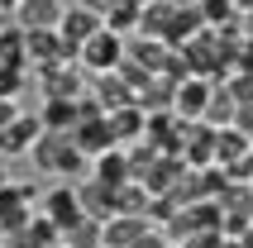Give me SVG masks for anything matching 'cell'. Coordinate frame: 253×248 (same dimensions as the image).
Returning <instances> with one entry per match:
<instances>
[{
  "instance_id": "21",
  "label": "cell",
  "mask_w": 253,
  "mask_h": 248,
  "mask_svg": "<svg viewBox=\"0 0 253 248\" xmlns=\"http://www.w3.org/2000/svg\"><path fill=\"white\" fill-rule=\"evenodd\" d=\"M53 248H72V244H67V239H57V244H53Z\"/></svg>"
},
{
  "instance_id": "23",
  "label": "cell",
  "mask_w": 253,
  "mask_h": 248,
  "mask_svg": "<svg viewBox=\"0 0 253 248\" xmlns=\"http://www.w3.org/2000/svg\"><path fill=\"white\" fill-rule=\"evenodd\" d=\"M100 248H105V244H100Z\"/></svg>"
},
{
  "instance_id": "14",
  "label": "cell",
  "mask_w": 253,
  "mask_h": 248,
  "mask_svg": "<svg viewBox=\"0 0 253 248\" xmlns=\"http://www.w3.org/2000/svg\"><path fill=\"white\" fill-rule=\"evenodd\" d=\"M39 120H43L48 134H72V129H77V100H53V96H43Z\"/></svg>"
},
{
  "instance_id": "5",
  "label": "cell",
  "mask_w": 253,
  "mask_h": 248,
  "mask_svg": "<svg viewBox=\"0 0 253 248\" xmlns=\"http://www.w3.org/2000/svg\"><path fill=\"white\" fill-rule=\"evenodd\" d=\"M39 215H48L57 229H67L72 220H82V215H86V210H82V191H77L72 181H57L53 191L39 196Z\"/></svg>"
},
{
  "instance_id": "22",
  "label": "cell",
  "mask_w": 253,
  "mask_h": 248,
  "mask_svg": "<svg viewBox=\"0 0 253 248\" xmlns=\"http://www.w3.org/2000/svg\"><path fill=\"white\" fill-rule=\"evenodd\" d=\"M134 5H153V0H134Z\"/></svg>"
},
{
  "instance_id": "2",
  "label": "cell",
  "mask_w": 253,
  "mask_h": 248,
  "mask_svg": "<svg viewBox=\"0 0 253 248\" xmlns=\"http://www.w3.org/2000/svg\"><path fill=\"white\" fill-rule=\"evenodd\" d=\"M129 57V43L125 34H115V29H100V34H91V39L77 48V67L96 72V77H105V72H120Z\"/></svg>"
},
{
  "instance_id": "9",
  "label": "cell",
  "mask_w": 253,
  "mask_h": 248,
  "mask_svg": "<svg viewBox=\"0 0 253 248\" xmlns=\"http://www.w3.org/2000/svg\"><path fill=\"white\" fill-rule=\"evenodd\" d=\"M211 96H215V86L201 77V72H191L177 91H172V100H177V115H186V120H201L206 115V105H211Z\"/></svg>"
},
{
  "instance_id": "6",
  "label": "cell",
  "mask_w": 253,
  "mask_h": 248,
  "mask_svg": "<svg viewBox=\"0 0 253 248\" xmlns=\"http://www.w3.org/2000/svg\"><path fill=\"white\" fill-rule=\"evenodd\" d=\"M100 29H105V14H100V10H91V5H67V10H62L57 34H62V43L77 53V48H82L91 34H100Z\"/></svg>"
},
{
  "instance_id": "18",
  "label": "cell",
  "mask_w": 253,
  "mask_h": 248,
  "mask_svg": "<svg viewBox=\"0 0 253 248\" xmlns=\"http://www.w3.org/2000/svg\"><path fill=\"white\" fill-rule=\"evenodd\" d=\"M24 82H29V77H24L19 67H5V62H0V96H14V100H19Z\"/></svg>"
},
{
  "instance_id": "19",
  "label": "cell",
  "mask_w": 253,
  "mask_h": 248,
  "mask_svg": "<svg viewBox=\"0 0 253 248\" xmlns=\"http://www.w3.org/2000/svg\"><path fill=\"white\" fill-rule=\"evenodd\" d=\"M19 110H24V105H19L14 96H0V129H5V124H10V120H14Z\"/></svg>"
},
{
  "instance_id": "11",
  "label": "cell",
  "mask_w": 253,
  "mask_h": 248,
  "mask_svg": "<svg viewBox=\"0 0 253 248\" xmlns=\"http://www.w3.org/2000/svg\"><path fill=\"white\" fill-rule=\"evenodd\" d=\"M91 172H96L100 186H125V181H134V163H129V153L120 148H105L91 158Z\"/></svg>"
},
{
  "instance_id": "3",
  "label": "cell",
  "mask_w": 253,
  "mask_h": 248,
  "mask_svg": "<svg viewBox=\"0 0 253 248\" xmlns=\"http://www.w3.org/2000/svg\"><path fill=\"white\" fill-rule=\"evenodd\" d=\"M39 186L34 181H5L0 186V229L5 234H14L19 224H29L34 220V206H39Z\"/></svg>"
},
{
  "instance_id": "16",
  "label": "cell",
  "mask_w": 253,
  "mask_h": 248,
  "mask_svg": "<svg viewBox=\"0 0 253 248\" xmlns=\"http://www.w3.org/2000/svg\"><path fill=\"white\" fill-rule=\"evenodd\" d=\"M62 239H67L72 248H100V244H105V220L82 215V220H72L67 229H62Z\"/></svg>"
},
{
  "instance_id": "15",
  "label": "cell",
  "mask_w": 253,
  "mask_h": 248,
  "mask_svg": "<svg viewBox=\"0 0 253 248\" xmlns=\"http://www.w3.org/2000/svg\"><path fill=\"white\" fill-rule=\"evenodd\" d=\"M0 62L5 67H29V34L19 24H0Z\"/></svg>"
},
{
  "instance_id": "17",
  "label": "cell",
  "mask_w": 253,
  "mask_h": 248,
  "mask_svg": "<svg viewBox=\"0 0 253 248\" xmlns=\"http://www.w3.org/2000/svg\"><path fill=\"white\" fill-rule=\"evenodd\" d=\"M139 19H143V5H134V0H115L105 10V29H115V34H139Z\"/></svg>"
},
{
  "instance_id": "8",
  "label": "cell",
  "mask_w": 253,
  "mask_h": 248,
  "mask_svg": "<svg viewBox=\"0 0 253 248\" xmlns=\"http://www.w3.org/2000/svg\"><path fill=\"white\" fill-rule=\"evenodd\" d=\"M39 91L43 96H53V100H82V72L67 67V62H53V67H43L39 72Z\"/></svg>"
},
{
  "instance_id": "1",
  "label": "cell",
  "mask_w": 253,
  "mask_h": 248,
  "mask_svg": "<svg viewBox=\"0 0 253 248\" xmlns=\"http://www.w3.org/2000/svg\"><path fill=\"white\" fill-rule=\"evenodd\" d=\"M29 163H34V172H43V177H72V172L86 167V153L72 143V134H48V129H43V138L34 143V153H29Z\"/></svg>"
},
{
  "instance_id": "13",
  "label": "cell",
  "mask_w": 253,
  "mask_h": 248,
  "mask_svg": "<svg viewBox=\"0 0 253 248\" xmlns=\"http://www.w3.org/2000/svg\"><path fill=\"white\" fill-rule=\"evenodd\" d=\"M153 229L148 224V215H110L105 220V248H129L134 239H143Z\"/></svg>"
},
{
  "instance_id": "7",
  "label": "cell",
  "mask_w": 253,
  "mask_h": 248,
  "mask_svg": "<svg viewBox=\"0 0 253 248\" xmlns=\"http://www.w3.org/2000/svg\"><path fill=\"white\" fill-rule=\"evenodd\" d=\"M72 143H77L86 158H96V153H105V148H120V143H115V129H110V115L77 120V129H72Z\"/></svg>"
},
{
  "instance_id": "20",
  "label": "cell",
  "mask_w": 253,
  "mask_h": 248,
  "mask_svg": "<svg viewBox=\"0 0 253 248\" xmlns=\"http://www.w3.org/2000/svg\"><path fill=\"white\" fill-rule=\"evenodd\" d=\"M77 5H91V10H100V14H105V10L115 5V0H77Z\"/></svg>"
},
{
  "instance_id": "12",
  "label": "cell",
  "mask_w": 253,
  "mask_h": 248,
  "mask_svg": "<svg viewBox=\"0 0 253 248\" xmlns=\"http://www.w3.org/2000/svg\"><path fill=\"white\" fill-rule=\"evenodd\" d=\"M10 239V248H53L57 239H62V229H57L48 215H34L29 224H19L14 234H5Z\"/></svg>"
},
{
  "instance_id": "10",
  "label": "cell",
  "mask_w": 253,
  "mask_h": 248,
  "mask_svg": "<svg viewBox=\"0 0 253 248\" xmlns=\"http://www.w3.org/2000/svg\"><path fill=\"white\" fill-rule=\"evenodd\" d=\"M62 0H19L14 5V24L19 29H57L62 24Z\"/></svg>"
},
{
  "instance_id": "4",
  "label": "cell",
  "mask_w": 253,
  "mask_h": 248,
  "mask_svg": "<svg viewBox=\"0 0 253 248\" xmlns=\"http://www.w3.org/2000/svg\"><path fill=\"white\" fill-rule=\"evenodd\" d=\"M39 138H43L39 110H19L10 124H5V129H0V158H5V163H10V158H29Z\"/></svg>"
}]
</instances>
